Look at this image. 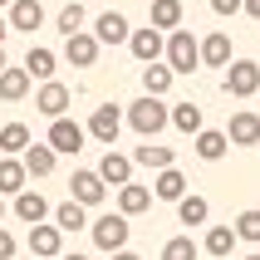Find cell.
<instances>
[{
	"instance_id": "obj_1",
	"label": "cell",
	"mask_w": 260,
	"mask_h": 260,
	"mask_svg": "<svg viewBox=\"0 0 260 260\" xmlns=\"http://www.w3.org/2000/svg\"><path fill=\"white\" fill-rule=\"evenodd\" d=\"M167 123H172V108H167L162 99H152V93H143L138 103H128V128L138 133V138H157Z\"/></svg>"
},
{
	"instance_id": "obj_2",
	"label": "cell",
	"mask_w": 260,
	"mask_h": 260,
	"mask_svg": "<svg viewBox=\"0 0 260 260\" xmlns=\"http://www.w3.org/2000/svg\"><path fill=\"white\" fill-rule=\"evenodd\" d=\"M221 88H226V99H255L260 93V64L255 59H231L226 74H221Z\"/></svg>"
},
{
	"instance_id": "obj_3",
	"label": "cell",
	"mask_w": 260,
	"mask_h": 260,
	"mask_svg": "<svg viewBox=\"0 0 260 260\" xmlns=\"http://www.w3.org/2000/svg\"><path fill=\"white\" fill-rule=\"evenodd\" d=\"M133 216H123V211H108V216H99V221H88V231H93V246L99 250H123L128 246V236H133V226H128Z\"/></svg>"
},
{
	"instance_id": "obj_4",
	"label": "cell",
	"mask_w": 260,
	"mask_h": 260,
	"mask_svg": "<svg viewBox=\"0 0 260 260\" xmlns=\"http://www.w3.org/2000/svg\"><path fill=\"white\" fill-rule=\"evenodd\" d=\"M167 64H172V74H191L202 64V40L191 29H172L167 35Z\"/></svg>"
},
{
	"instance_id": "obj_5",
	"label": "cell",
	"mask_w": 260,
	"mask_h": 260,
	"mask_svg": "<svg viewBox=\"0 0 260 260\" xmlns=\"http://www.w3.org/2000/svg\"><path fill=\"white\" fill-rule=\"evenodd\" d=\"M84 138H88V128H84V123H74V118L64 113V118H49V138H44V143L54 147L59 157H74V152L84 147Z\"/></svg>"
},
{
	"instance_id": "obj_6",
	"label": "cell",
	"mask_w": 260,
	"mask_h": 260,
	"mask_svg": "<svg viewBox=\"0 0 260 260\" xmlns=\"http://www.w3.org/2000/svg\"><path fill=\"white\" fill-rule=\"evenodd\" d=\"M99 35L93 29H79V35H64V59H69L74 69H93L99 64Z\"/></svg>"
},
{
	"instance_id": "obj_7",
	"label": "cell",
	"mask_w": 260,
	"mask_h": 260,
	"mask_svg": "<svg viewBox=\"0 0 260 260\" xmlns=\"http://www.w3.org/2000/svg\"><path fill=\"white\" fill-rule=\"evenodd\" d=\"M128 49L138 64H157L162 54H167V35H162L157 25H147V29H133L128 35Z\"/></svg>"
},
{
	"instance_id": "obj_8",
	"label": "cell",
	"mask_w": 260,
	"mask_h": 260,
	"mask_svg": "<svg viewBox=\"0 0 260 260\" xmlns=\"http://www.w3.org/2000/svg\"><path fill=\"white\" fill-rule=\"evenodd\" d=\"M69 197L84 206H99L103 197H108V182L99 177V167H79V172L69 177Z\"/></svg>"
},
{
	"instance_id": "obj_9",
	"label": "cell",
	"mask_w": 260,
	"mask_h": 260,
	"mask_svg": "<svg viewBox=\"0 0 260 260\" xmlns=\"http://www.w3.org/2000/svg\"><path fill=\"white\" fill-rule=\"evenodd\" d=\"M118 133H123V113H118L113 103H103V108H93V113H88V138H99L103 147H113Z\"/></svg>"
},
{
	"instance_id": "obj_10",
	"label": "cell",
	"mask_w": 260,
	"mask_h": 260,
	"mask_svg": "<svg viewBox=\"0 0 260 260\" xmlns=\"http://www.w3.org/2000/svg\"><path fill=\"white\" fill-rule=\"evenodd\" d=\"M69 103H74V93L59 84V79H44L40 93H35V108H40L44 118H64V113H69Z\"/></svg>"
},
{
	"instance_id": "obj_11",
	"label": "cell",
	"mask_w": 260,
	"mask_h": 260,
	"mask_svg": "<svg viewBox=\"0 0 260 260\" xmlns=\"http://www.w3.org/2000/svg\"><path fill=\"white\" fill-rule=\"evenodd\" d=\"M29 255L35 260H59L64 255V231L59 226H29Z\"/></svg>"
},
{
	"instance_id": "obj_12",
	"label": "cell",
	"mask_w": 260,
	"mask_h": 260,
	"mask_svg": "<svg viewBox=\"0 0 260 260\" xmlns=\"http://www.w3.org/2000/svg\"><path fill=\"white\" fill-rule=\"evenodd\" d=\"M226 138H231V147H255V143H260V113L236 108L231 123H226Z\"/></svg>"
},
{
	"instance_id": "obj_13",
	"label": "cell",
	"mask_w": 260,
	"mask_h": 260,
	"mask_svg": "<svg viewBox=\"0 0 260 260\" xmlns=\"http://www.w3.org/2000/svg\"><path fill=\"white\" fill-rule=\"evenodd\" d=\"M93 35H99V44H128V15L123 10H103L99 20H93Z\"/></svg>"
},
{
	"instance_id": "obj_14",
	"label": "cell",
	"mask_w": 260,
	"mask_h": 260,
	"mask_svg": "<svg viewBox=\"0 0 260 260\" xmlns=\"http://www.w3.org/2000/svg\"><path fill=\"white\" fill-rule=\"evenodd\" d=\"M133 167H138L133 157H123V152H113V147H108V152H103V162H99V177L108 182V187H128V182H133Z\"/></svg>"
},
{
	"instance_id": "obj_15",
	"label": "cell",
	"mask_w": 260,
	"mask_h": 260,
	"mask_svg": "<svg viewBox=\"0 0 260 260\" xmlns=\"http://www.w3.org/2000/svg\"><path fill=\"white\" fill-rule=\"evenodd\" d=\"M44 216H54V211H49V202H44L35 187H25L20 197H15V221H25V226H40Z\"/></svg>"
},
{
	"instance_id": "obj_16",
	"label": "cell",
	"mask_w": 260,
	"mask_h": 260,
	"mask_svg": "<svg viewBox=\"0 0 260 260\" xmlns=\"http://www.w3.org/2000/svg\"><path fill=\"white\" fill-rule=\"evenodd\" d=\"M202 64L206 69H226V64H231V35H226V29H211L202 40Z\"/></svg>"
},
{
	"instance_id": "obj_17",
	"label": "cell",
	"mask_w": 260,
	"mask_h": 260,
	"mask_svg": "<svg viewBox=\"0 0 260 260\" xmlns=\"http://www.w3.org/2000/svg\"><path fill=\"white\" fill-rule=\"evenodd\" d=\"M20 162H25L29 177H49V172H54V162H59V152L49 143H29L25 152H20Z\"/></svg>"
},
{
	"instance_id": "obj_18",
	"label": "cell",
	"mask_w": 260,
	"mask_h": 260,
	"mask_svg": "<svg viewBox=\"0 0 260 260\" xmlns=\"http://www.w3.org/2000/svg\"><path fill=\"white\" fill-rule=\"evenodd\" d=\"M152 197H157V202H182V197H187V177L177 172V167H162V172L152 177Z\"/></svg>"
},
{
	"instance_id": "obj_19",
	"label": "cell",
	"mask_w": 260,
	"mask_h": 260,
	"mask_svg": "<svg viewBox=\"0 0 260 260\" xmlns=\"http://www.w3.org/2000/svg\"><path fill=\"white\" fill-rule=\"evenodd\" d=\"M40 25H44V5H40V0H15V5H10V29L35 35Z\"/></svg>"
},
{
	"instance_id": "obj_20",
	"label": "cell",
	"mask_w": 260,
	"mask_h": 260,
	"mask_svg": "<svg viewBox=\"0 0 260 260\" xmlns=\"http://www.w3.org/2000/svg\"><path fill=\"white\" fill-rule=\"evenodd\" d=\"M25 182H29L25 162H20V157H0V197H20Z\"/></svg>"
},
{
	"instance_id": "obj_21",
	"label": "cell",
	"mask_w": 260,
	"mask_h": 260,
	"mask_svg": "<svg viewBox=\"0 0 260 260\" xmlns=\"http://www.w3.org/2000/svg\"><path fill=\"white\" fill-rule=\"evenodd\" d=\"M147 206H152V187H138V182L118 187V211H123V216H143Z\"/></svg>"
},
{
	"instance_id": "obj_22",
	"label": "cell",
	"mask_w": 260,
	"mask_h": 260,
	"mask_svg": "<svg viewBox=\"0 0 260 260\" xmlns=\"http://www.w3.org/2000/svg\"><path fill=\"white\" fill-rule=\"evenodd\" d=\"M133 162H138V167H152V172H162V167H177V152L147 138V143L138 147V152H133Z\"/></svg>"
},
{
	"instance_id": "obj_23",
	"label": "cell",
	"mask_w": 260,
	"mask_h": 260,
	"mask_svg": "<svg viewBox=\"0 0 260 260\" xmlns=\"http://www.w3.org/2000/svg\"><path fill=\"white\" fill-rule=\"evenodd\" d=\"M29 84H35L29 69H10V64H5V74H0V103H20L29 93Z\"/></svg>"
},
{
	"instance_id": "obj_24",
	"label": "cell",
	"mask_w": 260,
	"mask_h": 260,
	"mask_svg": "<svg viewBox=\"0 0 260 260\" xmlns=\"http://www.w3.org/2000/svg\"><path fill=\"white\" fill-rule=\"evenodd\" d=\"M226 147H231V138H226L221 128H202V133H197V157H202V162H221Z\"/></svg>"
},
{
	"instance_id": "obj_25",
	"label": "cell",
	"mask_w": 260,
	"mask_h": 260,
	"mask_svg": "<svg viewBox=\"0 0 260 260\" xmlns=\"http://www.w3.org/2000/svg\"><path fill=\"white\" fill-rule=\"evenodd\" d=\"M172 64H143V93L152 99H167V88H172Z\"/></svg>"
},
{
	"instance_id": "obj_26",
	"label": "cell",
	"mask_w": 260,
	"mask_h": 260,
	"mask_svg": "<svg viewBox=\"0 0 260 260\" xmlns=\"http://www.w3.org/2000/svg\"><path fill=\"white\" fill-rule=\"evenodd\" d=\"M177 221H182V226H206V221H211V202L197 197V191L182 197V202H177Z\"/></svg>"
},
{
	"instance_id": "obj_27",
	"label": "cell",
	"mask_w": 260,
	"mask_h": 260,
	"mask_svg": "<svg viewBox=\"0 0 260 260\" xmlns=\"http://www.w3.org/2000/svg\"><path fill=\"white\" fill-rule=\"evenodd\" d=\"M54 226H59V231H84V226H88V206L74 202V197H69V202H59L54 206Z\"/></svg>"
},
{
	"instance_id": "obj_28",
	"label": "cell",
	"mask_w": 260,
	"mask_h": 260,
	"mask_svg": "<svg viewBox=\"0 0 260 260\" xmlns=\"http://www.w3.org/2000/svg\"><path fill=\"white\" fill-rule=\"evenodd\" d=\"M236 241H241V236H236V226H211V231H206V241H202V250L206 255H216V260H226L236 250Z\"/></svg>"
},
{
	"instance_id": "obj_29",
	"label": "cell",
	"mask_w": 260,
	"mask_h": 260,
	"mask_svg": "<svg viewBox=\"0 0 260 260\" xmlns=\"http://www.w3.org/2000/svg\"><path fill=\"white\" fill-rule=\"evenodd\" d=\"M29 143H35V138H29L25 123H5V128H0V157H20Z\"/></svg>"
},
{
	"instance_id": "obj_30",
	"label": "cell",
	"mask_w": 260,
	"mask_h": 260,
	"mask_svg": "<svg viewBox=\"0 0 260 260\" xmlns=\"http://www.w3.org/2000/svg\"><path fill=\"white\" fill-rule=\"evenodd\" d=\"M54 64H59L54 49H44V44H29V54H25L29 79H40V84H44V79H54Z\"/></svg>"
},
{
	"instance_id": "obj_31",
	"label": "cell",
	"mask_w": 260,
	"mask_h": 260,
	"mask_svg": "<svg viewBox=\"0 0 260 260\" xmlns=\"http://www.w3.org/2000/svg\"><path fill=\"white\" fill-rule=\"evenodd\" d=\"M182 0H152V25L162 29V35H172V29H182Z\"/></svg>"
},
{
	"instance_id": "obj_32",
	"label": "cell",
	"mask_w": 260,
	"mask_h": 260,
	"mask_svg": "<svg viewBox=\"0 0 260 260\" xmlns=\"http://www.w3.org/2000/svg\"><path fill=\"white\" fill-rule=\"evenodd\" d=\"M172 128H177V133H187V138H197V133L206 128V118H202V108L187 99V103H177V108H172Z\"/></svg>"
},
{
	"instance_id": "obj_33",
	"label": "cell",
	"mask_w": 260,
	"mask_h": 260,
	"mask_svg": "<svg viewBox=\"0 0 260 260\" xmlns=\"http://www.w3.org/2000/svg\"><path fill=\"white\" fill-rule=\"evenodd\" d=\"M202 255V246L191 241V236H172L167 246H162V260H197Z\"/></svg>"
},
{
	"instance_id": "obj_34",
	"label": "cell",
	"mask_w": 260,
	"mask_h": 260,
	"mask_svg": "<svg viewBox=\"0 0 260 260\" xmlns=\"http://www.w3.org/2000/svg\"><path fill=\"white\" fill-rule=\"evenodd\" d=\"M236 236H241V241H255V246H260V206H246V211L236 216Z\"/></svg>"
},
{
	"instance_id": "obj_35",
	"label": "cell",
	"mask_w": 260,
	"mask_h": 260,
	"mask_svg": "<svg viewBox=\"0 0 260 260\" xmlns=\"http://www.w3.org/2000/svg\"><path fill=\"white\" fill-rule=\"evenodd\" d=\"M84 20H88V15H84V5L74 0V5H64V10H59V20H54V25H59V35H79V29H84Z\"/></svg>"
},
{
	"instance_id": "obj_36",
	"label": "cell",
	"mask_w": 260,
	"mask_h": 260,
	"mask_svg": "<svg viewBox=\"0 0 260 260\" xmlns=\"http://www.w3.org/2000/svg\"><path fill=\"white\" fill-rule=\"evenodd\" d=\"M211 10L226 20V15H236V10H246V0H211Z\"/></svg>"
},
{
	"instance_id": "obj_37",
	"label": "cell",
	"mask_w": 260,
	"mask_h": 260,
	"mask_svg": "<svg viewBox=\"0 0 260 260\" xmlns=\"http://www.w3.org/2000/svg\"><path fill=\"white\" fill-rule=\"evenodd\" d=\"M10 255H15V236L0 226V260H10Z\"/></svg>"
},
{
	"instance_id": "obj_38",
	"label": "cell",
	"mask_w": 260,
	"mask_h": 260,
	"mask_svg": "<svg viewBox=\"0 0 260 260\" xmlns=\"http://www.w3.org/2000/svg\"><path fill=\"white\" fill-rule=\"evenodd\" d=\"M246 15H250V20H260V0H246Z\"/></svg>"
},
{
	"instance_id": "obj_39",
	"label": "cell",
	"mask_w": 260,
	"mask_h": 260,
	"mask_svg": "<svg viewBox=\"0 0 260 260\" xmlns=\"http://www.w3.org/2000/svg\"><path fill=\"white\" fill-rule=\"evenodd\" d=\"M113 260H143V255H133V250L123 246V250H113Z\"/></svg>"
},
{
	"instance_id": "obj_40",
	"label": "cell",
	"mask_w": 260,
	"mask_h": 260,
	"mask_svg": "<svg viewBox=\"0 0 260 260\" xmlns=\"http://www.w3.org/2000/svg\"><path fill=\"white\" fill-rule=\"evenodd\" d=\"M5 35H10V15H0V44H5Z\"/></svg>"
},
{
	"instance_id": "obj_41",
	"label": "cell",
	"mask_w": 260,
	"mask_h": 260,
	"mask_svg": "<svg viewBox=\"0 0 260 260\" xmlns=\"http://www.w3.org/2000/svg\"><path fill=\"white\" fill-rule=\"evenodd\" d=\"M59 260H88V255H84V250H64Z\"/></svg>"
},
{
	"instance_id": "obj_42",
	"label": "cell",
	"mask_w": 260,
	"mask_h": 260,
	"mask_svg": "<svg viewBox=\"0 0 260 260\" xmlns=\"http://www.w3.org/2000/svg\"><path fill=\"white\" fill-rule=\"evenodd\" d=\"M10 5H15V0H0V10H10Z\"/></svg>"
},
{
	"instance_id": "obj_43",
	"label": "cell",
	"mask_w": 260,
	"mask_h": 260,
	"mask_svg": "<svg viewBox=\"0 0 260 260\" xmlns=\"http://www.w3.org/2000/svg\"><path fill=\"white\" fill-rule=\"evenodd\" d=\"M0 74H5V49H0Z\"/></svg>"
},
{
	"instance_id": "obj_44",
	"label": "cell",
	"mask_w": 260,
	"mask_h": 260,
	"mask_svg": "<svg viewBox=\"0 0 260 260\" xmlns=\"http://www.w3.org/2000/svg\"><path fill=\"white\" fill-rule=\"evenodd\" d=\"M0 216H5V197H0Z\"/></svg>"
},
{
	"instance_id": "obj_45",
	"label": "cell",
	"mask_w": 260,
	"mask_h": 260,
	"mask_svg": "<svg viewBox=\"0 0 260 260\" xmlns=\"http://www.w3.org/2000/svg\"><path fill=\"white\" fill-rule=\"evenodd\" d=\"M246 260H260V255H246Z\"/></svg>"
},
{
	"instance_id": "obj_46",
	"label": "cell",
	"mask_w": 260,
	"mask_h": 260,
	"mask_svg": "<svg viewBox=\"0 0 260 260\" xmlns=\"http://www.w3.org/2000/svg\"><path fill=\"white\" fill-rule=\"evenodd\" d=\"M29 260H35V255H29Z\"/></svg>"
}]
</instances>
